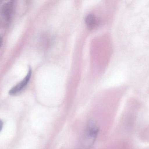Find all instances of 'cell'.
Segmentation results:
<instances>
[{"instance_id": "3", "label": "cell", "mask_w": 149, "mask_h": 149, "mask_svg": "<svg viewBox=\"0 0 149 149\" xmlns=\"http://www.w3.org/2000/svg\"><path fill=\"white\" fill-rule=\"evenodd\" d=\"M85 22L88 28L93 29L99 24V20L93 15L90 14L86 17Z\"/></svg>"}, {"instance_id": "5", "label": "cell", "mask_w": 149, "mask_h": 149, "mask_svg": "<svg viewBox=\"0 0 149 149\" xmlns=\"http://www.w3.org/2000/svg\"><path fill=\"white\" fill-rule=\"evenodd\" d=\"M3 123L1 120H0V132L1 131L3 128Z\"/></svg>"}, {"instance_id": "2", "label": "cell", "mask_w": 149, "mask_h": 149, "mask_svg": "<svg viewBox=\"0 0 149 149\" xmlns=\"http://www.w3.org/2000/svg\"><path fill=\"white\" fill-rule=\"evenodd\" d=\"M31 75V68L29 69V71L26 77L18 84L12 87L9 92L10 95L14 96L20 92L29 83Z\"/></svg>"}, {"instance_id": "1", "label": "cell", "mask_w": 149, "mask_h": 149, "mask_svg": "<svg viewBox=\"0 0 149 149\" xmlns=\"http://www.w3.org/2000/svg\"><path fill=\"white\" fill-rule=\"evenodd\" d=\"M99 127L94 121L88 122L80 143V149H90L93 145L99 133Z\"/></svg>"}, {"instance_id": "6", "label": "cell", "mask_w": 149, "mask_h": 149, "mask_svg": "<svg viewBox=\"0 0 149 149\" xmlns=\"http://www.w3.org/2000/svg\"><path fill=\"white\" fill-rule=\"evenodd\" d=\"M2 43V38H1V36H0V47H1V45Z\"/></svg>"}, {"instance_id": "4", "label": "cell", "mask_w": 149, "mask_h": 149, "mask_svg": "<svg viewBox=\"0 0 149 149\" xmlns=\"http://www.w3.org/2000/svg\"><path fill=\"white\" fill-rule=\"evenodd\" d=\"M12 3L10 2L5 4L2 9V13L6 19L10 17L12 10Z\"/></svg>"}]
</instances>
